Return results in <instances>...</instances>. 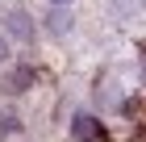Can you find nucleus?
I'll list each match as a JSON object with an SVG mask.
<instances>
[{
    "instance_id": "obj_4",
    "label": "nucleus",
    "mask_w": 146,
    "mask_h": 142,
    "mask_svg": "<svg viewBox=\"0 0 146 142\" xmlns=\"http://www.w3.org/2000/svg\"><path fill=\"white\" fill-rule=\"evenodd\" d=\"M71 25H75V17H71L67 9H50V13H46V29H50V33H67Z\"/></svg>"
},
{
    "instance_id": "obj_7",
    "label": "nucleus",
    "mask_w": 146,
    "mask_h": 142,
    "mask_svg": "<svg viewBox=\"0 0 146 142\" xmlns=\"http://www.w3.org/2000/svg\"><path fill=\"white\" fill-rule=\"evenodd\" d=\"M142 75H146V55H142Z\"/></svg>"
},
{
    "instance_id": "obj_1",
    "label": "nucleus",
    "mask_w": 146,
    "mask_h": 142,
    "mask_svg": "<svg viewBox=\"0 0 146 142\" xmlns=\"http://www.w3.org/2000/svg\"><path fill=\"white\" fill-rule=\"evenodd\" d=\"M34 33H38L34 29V17H29L25 9H9V13H4V38H17L21 46H29Z\"/></svg>"
},
{
    "instance_id": "obj_5",
    "label": "nucleus",
    "mask_w": 146,
    "mask_h": 142,
    "mask_svg": "<svg viewBox=\"0 0 146 142\" xmlns=\"http://www.w3.org/2000/svg\"><path fill=\"white\" fill-rule=\"evenodd\" d=\"M4 59H9V38L0 33V63H4Z\"/></svg>"
},
{
    "instance_id": "obj_6",
    "label": "nucleus",
    "mask_w": 146,
    "mask_h": 142,
    "mask_svg": "<svg viewBox=\"0 0 146 142\" xmlns=\"http://www.w3.org/2000/svg\"><path fill=\"white\" fill-rule=\"evenodd\" d=\"M67 4H71V0H50V9H67Z\"/></svg>"
},
{
    "instance_id": "obj_3",
    "label": "nucleus",
    "mask_w": 146,
    "mask_h": 142,
    "mask_svg": "<svg viewBox=\"0 0 146 142\" xmlns=\"http://www.w3.org/2000/svg\"><path fill=\"white\" fill-rule=\"evenodd\" d=\"M34 88V67H13L4 75V92H29Z\"/></svg>"
},
{
    "instance_id": "obj_2",
    "label": "nucleus",
    "mask_w": 146,
    "mask_h": 142,
    "mask_svg": "<svg viewBox=\"0 0 146 142\" xmlns=\"http://www.w3.org/2000/svg\"><path fill=\"white\" fill-rule=\"evenodd\" d=\"M71 134H75L79 142H100V138H104L100 121L92 117V113H75V121H71Z\"/></svg>"
}]
</instances>
